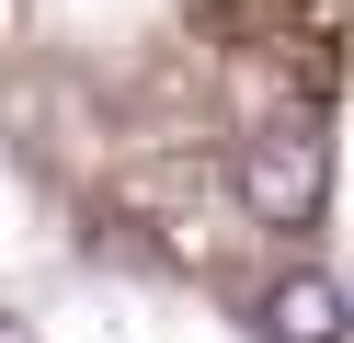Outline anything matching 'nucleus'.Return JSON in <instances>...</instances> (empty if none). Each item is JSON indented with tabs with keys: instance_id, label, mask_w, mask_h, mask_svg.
<instances>
[{
	"instance_id": "obj_1",
	"label": "nucleus",
	"mask_w": 354,
	"mask_h": 343,
	"mask_svg": "<svg viewBox=\"0 0 354 343\" xmlns=\"http://www.w3.org/2000/svg\"><path fill=\"white\" fill-rule=\"evenodd\" d=\"M240 206L252 229H308L331 206V137L320 126H263L240 137Z\"/></svg>"
},
{
	"instance_id": "obj_2",
	"label": "nucleus",
	"mask_w": 354,
	"mask_h": 343,
	"mask_svg": "<svg viewBox=\"0 0 354 343\" xmlns=\"http://www.w3.org/2000/svg\"><path fill=\"white\" fill-rule=\"evenodd\" d=\"M252 332L263 343H343L354 332V297L331 286V274H274V286L252 297Z\"/></svg>"
}]
</instances>
